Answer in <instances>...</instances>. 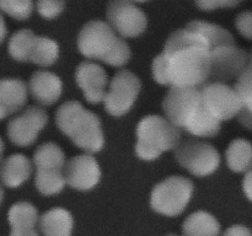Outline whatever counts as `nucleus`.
I'll use <instances>...</instances> for the list:
<instances>
[{
  "instance_id": "nucleus-1",
  "label": "nucleus",
  "mask_w": 252,
  "mask_h": 236,
  "mask_svg": "<svg viewBox=\"0 0 252 236\" xmlns=\"http://www.w3.org/2000/svg\"><path fill=\"white\" fill-rule=\"evenodd\" d=\"M211 48L192 26L177 30L153 61V75L160 85L201 88L209 83Z\"/></svg>"
},
{
  "instance_id": "nucleus-2",
  "label": "nucleus",
  "mask_w": 252,
  "mask_h": 236,
  "mask_svg": "<svg viewBox=\"0 0 252 236\" xmlns=\"http://www.w3.org/2000/svg\"><path fill=\"white\" fill-rule=\"evenodd\" d=\"M56 123L76 147L88 154H95L103 148L105 137L100 118L78 101L63 103L56 112Z\"/></svg>"
},
{
  "instance_id": "nucleus-3",
  "label": "nucleus",
  "mask_w": 252,
  "mask_h": 236,
  "mask_svg": "<svg viewBox=\"0 0 252 236\" xmlns=\"http://www.w3.org/2000/svg\"><path fill=\"white\" fill-rule=\"evenodd\" d=\"M78 48L86 58L98 59L111 66H123L130 59L127 42L118 37L107 22L101 20H93L81 29Z\"/></svg>"
},
{
  "instance_id": "nucleus-4",
  "label": "nucleus",
  "mask_w": 252,
  "mask_h": 236,
  "mask_svg": "<svg viewBox=\"0 0 252 236\" xmlns=\"http://www.w3.org/2000/svg\"><path fill=\"white\" fill-rule=\"evenodd\" d=\"M135 152L145 161L155 160L165 151L176 149L181 143V130L161 116L150 115L137 127Z\"/></svg>"
},
{
  "instance_id": "nucleus-5",
  "label": "nucleus",
  "mask_w": 252,
  "mask_h": 236,
  "mask_svg": "<svg viewBox=\"0 0 252 236\" xmlns=\"http://www.w3.org/2000/svg\"><path fill=\"white\" fill-rule=\"evenodd\" d=\"M193 188L192 181L186 177H167L153 189L150 197L152 208L162 215H180L191 201Z\"/></svg>"
},
{
  "instance_id": "nucleus-6",
  "label": "nucleus",
  "mask_w": 252,
  "mask_h": 236,
  "mask_svg": "<svg viewBox=\"0 0 252 236\" xmlns=\"http://www.w3.org/2000/svg\"><path fill=\"white\" fill-rule=\"evenodd\" d=\"M202 107L201 88L172 86L162 101V110L166 119L179 129H186Z\"/></svg>"
},
{
  "instance_id": "nucleus-7",
  "label": "nucleus",
  "mask_w": 252,
  "mask_h": 236,
  "mask_svg": "<svg viewBox=\"0 0 252 236\" xmlns=\"http://www.w3.org/2000/svg\"><path fill=\"white\" fill-rule=\"evenodd\" d=\"M175 159L197 177L212 175L220 165V155L213 145L199 140H186L175 149Z\"/></svg>"
},
{
  "instance_id": "nucleus-8",
  "label": "nucleus",
  "mask_w": 252,
  "mask_h": 236,
  "mask_svg": "<svg viewBox=\"0 0 252 236\" xmlns=\"http://www.w3.org/2000/svg\"><path fill=\"white\" fill-rule=\"evenodd\" d=\"M140 88L142 84L135 74L129 70H120L112 78L103 97L106 111L115 117L126 115L134 105Z\"/></svg>"
},
{
  "instance_id": "nucleus-9",
  "label": "nucleus",
  "mask_w": 252,
  "mask_h": 236,
  "mask_svg": "<svg viewBox=\"0 0 252 236\" xmlns=\"http://www.w3.org/2000/svg\"><path fill=\"white\" fill-rule=\"evenodd\" d=\"M248 63L249 53L236 44L213 49L211 52L209 83L226 84L238 79L246 69Z\"/></svg>"
},
{
  "instance_id": "nucleus-10",
  "label": "nucleus",
  "mask_w": 252,
  "mask_h": 236,
  "mask_svg": "<svg viewBox=\"0 0 252 236\" xmlns=\"http://www.w3.org/2000/svg\"><path fill=\"white\" fill-rule=\"evenodd\" d=\"M202 102L219 122L236 117L243 108L235 88L228 84L208 83L201 88Z\"/></svg>"
},
{
  "instance_id": "nucleus-11",
  "label": "nucleus",
  "mask_w": 252,
  "mask_h": 236,
  "mask_svg": "<svg viewBox=\"0 0 252 236\" xmlns=\"http://www.w3.org/2000/svg\"><path fill=\"white\" fill-rule=\"evenodd\" d=\"M107 24L122 37H137L147 29V15L130 1H111L107 6Z\"/></svg>"
},
{
  "instance_id": "nucleus-12",
  "label": "nucleus",
  "mask_w": 252,
  "mask_h": 236,
  "mask_svg": "<svg viewBox=\"0 0 252 236\" xmlns=\"http://www.w3.org/2000/svg\"><path fill=\"white\" fill-rule=\"evenodd\" d=\"M48 122L43 108L30 106L21 115L12 118L7 124L9 139L19 147H29L36 142L39 132Z\"/></svg>"
},
{
  "instance_id": "nucleus-13",
  "label": "nucleus",
  "mask_w": 252,
  "mask_h": 236,
  "mask_svg": "<svg viewBox=\"0 0 252 236\" xmlns=\"http://www.w3.org/2000/svg\"><path fill=\"white\" fill-rule=\"evenodd\" d=\"M65 183L79 191H88L98 183L101 170L90 154L76 155L65 162L63 170Z\"/></svg>"
},
{
  "instance_id": "nucleus-14",
  "label": "nucleus",
  "mask_w": 252,
  "mask_h": 236,
  "mask_svg": "<svg viewBox=\"0 0 252 236\" xmlns=\"http://www.w3.org/2000/svg\"><path fill=\"white\" fill-rule=\"evenodd\" d=\"M75 80L88 102L98 103L103 101L107 86V73L102 66L93 61H83L76 68Z\"/></svg>"
},
{
  "instance_id": "nucleus-15",
  "label": "nucleus",
  "mask_w": 252,
  "mask_h": 236,
  "mask_svg": "<svg viewBox=\"0 0 252 236\" xmlns=\"http://www.w3.org/2000/svg\"><path fill=\"white\" fill-rule=\"evenodd\" d=\"M29 88L34 100L43 106H51L59 100L63 84L58 75L49 71L39 70L32 74Z\"/></svg>"
},
{
  "instance_id": "nucleus-16",
  "label": "nucleus",
  "mask_w": 252,
  "mask_h": 236,
  "mask_svg": "<svg viewBox=\"0 0 252 236\" xmlns=\"http://www.w3.org/2000/svg\"><path fill=\"white\" fill-rule=\"evenodd\" d=\"M32 164L24 154H14L4 160L0 166V179L10 188H16L30 178Z\"/></svg>"
},
{
  "instance_id": "nucleus-17",
  "label": "nucleus",
  "mask_w": 252,
  "mask_h": 236,
  "mask_svg": "<svg viewBox=\"0 0 252 236\" xmlns=\"http://www.w3.org/2000/svg\"><path fill=\"white\" fill-rule=\"evenodd\" d=\"M38 223L43 236H71L74 220L65 209H51L39 218Z\"/></svg>"
},
{
  "instance_id": "nucleus-18",
  "label": "nucleus",
  "mask_w": 252,
  "mask_h": 236,
  "mask_svg": "<svg viewBox=\"0 0 252 236\" xmlns=\"http://www.w3.org/2000/svg\"><path fill=\"white\" fill-rule=\"evenodd\" d=\"M27 102V85L20 79L0 80V103L7 115L21 110Z\"/></svg>"
},
{
  "instance_id": "nucleus-19",
  "label": "nucleus",
  "mask_w": 252,
  "mask_h": 236,
  "mask_svg": "<svg viewBox=\"0 0 252 236\" xmlns=\"http://www.w3.org/2000/svg\"><path fill=\"white\" fill-rule=\"evenodd\" d=\"M184 236H219L220 224L216 216L207 211H196L182 225Z\"/></svg>"
},
{
  "instance_id": "nucleus-20",
  "label": "nucleus",
  "mask_w": 252,
  "mask_h": 236,
  "mask_svg": "<svg viewBox=\"0 0 252 236\" xmlns=\"http://www.w3.org/2000/svg\"><path fill=\"white\" fill-rule=\"evenodd\" d=\"M226 164L234 172H246L252 167V144L245 139H235L226 149Z\"/></svg>"
},
{
  "instance_id": "nucleus-21",
  "label": "nucleus",
  "mask_w": 252,
  "mask_h": 236,
  "mask_svg": "<svg viewBox=\"0 0 252 236\" xmlns=\"http://www.w3.org/2000/svg\"><path fill=\"white\" fill-rule=\"evenodd\" d=\"M33 162L37 170L63 171L65 166V155L59 145L54 143H44L39 145L34 151Z\"/></svg>"
},
{
  "instance_id": "nucleus-22",
  "label": "nucleus",
  "mask_w": 252,
  "mask_h": 236,
  "mask_svg": "<svg viewBox=\"0 0 252 236\" xmlns=\"http://www.w3.org/2000/svg\"><path fill=\"white\" fill-rule=\"evenodd\" d=\"M59 57V46L52 38L36 36L32 44L29 60L39 66H49L57 61Z\"/></svg>"
},
{
  "instance_id": "nucleus-23",
  "label": "nucleus",
  "mask_w": 252,
  "mask_h": 236,
  "mask_svg": "<svg viewBox=\"0 0 252 236\" xmlns=\"http://www.w3.org/2000/svg\"><path fill=\"white\" fill-rule=\"evenodd\" d=\"M7 219L11 229H34L39 216L33 204L29 202H19L10 208Z\"/></svg>"
},
{
  "instance_id": "nucleus-24",
  "label": "nucleus",
  "mask_w": 252,
  "mask_h": 236,
  "mask_svg": "<svg viewBox=\"0 0 252 236\" xmlns=\"http://www.w3.org/2000/svg\"><path fill=\"white\" fill-rule=\"evenodd\" d=\"M34 183L37 189L44 196L59 193L65 186L63 171L58 170H37Z\"/></svg>"
},
{
  "instance_id": "nucleus-25",
  "label": "nucleus",
  "mask_w": 252,
  "mask_h": 236,
  "mask_svg": "<svg viewBox=\"0 0 252 236\" xmlns=\"http://www.w3.org/2000/svg\"><path fill=\"white\" fill-rule=\"evenodd\" d=\"M34 33L29 29L15 32L9 41V53L19 61H27L33 44Z\"/></svg>"
},
{
  "instance_id": "nucleus-26",
  "label": "nucleus",
  "mask_w": 252,
  "mask_h": 236,
  "mask_svg": "<svg viewBox=\"0 0 252 236\" xmlns=\"http://www.w3.org/2000/svg\"><path fill=\"white\" fill-rule=\"evenodd\" d=\"M239 98L241 101L244 110L252 113V68L246 66L241 75L236 79V84L234 86Z\"/></svg>"
},
{
  "instance_id": "nucleus-27",
  "label": "nucleus",
  "mask_w": 252,
  "mask_h": 236,
  "mask_svg": "<svg viewBox=\"0 0 252 236\" xmlns=\"http://www.w3.org/2000/svg\"><path fill=\"white\" fill-rule=\"evenodd\" d=\"M0 10L9 16L22 21V20H26L31 16L32 10H33V2L5 0V1H0Z\"/></svg>"
},
{
  "instance_id": "nucleus-28",
  "label": "nucleus",
  "mask_w": 252,
  "mask_h": 236,
  "mask_svg": "<svg viewBox=\"0 0 252 236\" xmlns=\"http://www.w3.org/2000/svg\"><path fill=\"white\" fill-rule=\"evenodd\" d=\"M37 10L41 14V16H43L44 19H53V17L58 16L62 11L64 10L65 6V2L64 1H43L37 2Z\"/></svg>"
},
{
  "instance_id": "nucleus-29",
  "label": "nucleus",
  "mask_w": 252,
  "mask_h": 236,
  "mask_svg": "<svg viewBox=\"0 0 252 236\" xmlns=\"http://www.w3.org/2000/svg\"><path fill=\"white\" fill-rule=\"evenodd\" d=\"M235 26L241 36L252 41V10L240 12L236 16Z\"/></svg>"
},
{
  "instance_id": "nucleus-30",
  "label": "nucleus",
  "mask_w": 252,
  "mask_h": 236,
  "mask_svg": "<svg viewBox=\"0 0 252 236\" xmlns=\"http://www.w3.org/2000/svg\"><path fill=\"white\" fill-rule=\"evenodd\" d=\"M196 5L201 7L202 10L211 11V10H216L218 7L238 6V5H240V1H197Z\"/></svg>"
},
{
  "instance_id": "nucleus-31",
  "label": "nucleus",
  "mask_w": 252,
  "mask_h": 236,
  "mask_svg": "<svg viewBox=\"0 0 252 236\" xmlns=\"http://www.w3.org/2000/svg\"><path fill=\"white\" fill-rule=\"evenodd\" d=\"M223 236H252V231L248 226L233 225L226 229Z\"/></svg>"
},
{
  "instance_id": "nucleus-32",
  "label": "nucleus",
  "mask_w": 252,
  "mask_h": 236,
  "mask_svg": "<svg viewBox=\"0 0 252 236\" xmlns=\"http://www.w3.org/2000/svg\"><path fill=\"white\" fill-rule=\"evenodd\" d=\"M239 119V122L246 128V129L252 130V113L249 112V111L241 108V111L239 112V115L236 116Z\"/></svg>"
},
{
  "instance_id": "nucleus-33",
  "label": "nucleus",
  "mask_w": 252,
  "mask_h": 236,
  "mask_svg": "<svg viewBox=\"0 0 252 236\" xmlns=\"http://www.w3.org/2000/svg\"><path fill=\"white\" fill-rule=\"evenodd\" d=\"M243 188L246 197L252 202V167L249 171H246L245 177L243 181Z\"/></svg>"
},
{
  "instance_id": "nucleus-34",
  "label": "nucleus",
  "mask_w": 252,
  "mask_h": 236,
  "mask_svg": "<svg viewBox=\"0 0 252 236\" xmlns=\"http://www.w3.org/2000/svg\"><path fill=\"white\" fill-rule=\"evenodd\" d=\"M10 236H39L38 231L34 229H11Z\"/></svg>"
},
{
  "instance_id": "nucleus-35",
  "label": "nucleus",
  "mask_w": 252,
  "mask_h": 236,
  "mask_svg": "<svg viewBox=\"0 0 252 236\" xmlns=\"http://www.w3.org/2000/svg\"><path fill=\"white\" fill-rule=\"evenodd\" d=\"M6 25H5V20L2 17V15L0 14V43L2 42V39L6 36Z\"/></svg>"
},
{
  "instance_id": "nucleus-36",
  "label": "nucleus",
  "mask_w": 252,
  "mask_h": 236,
  "mask_svg": "<svg viewBox=\"0 0 252 236\" xmlns=\"http://www.w3.org/2000/svg\"><path fill=\"white\" fill-rule=\"evenodd\" d=\"M7 116V112L6 111H5V108L2 107V105L1 103H0V120L2 119V118H5Z\"/></svg>"
},
{
  "instance_id": "nucleus-37",
  "label": "nucleus",
  "mask_w": 252,
  "mask_h": 236,
  "mask_svg": "<svg viewBox=\"0 0 252 236\" xmlns=\"http://www.w3.org/2000/svg\"><path fill=\"white\" fill-rule=\"evenodd\" d=\"M2 152H4V142H2V139L0 138V165H1L2 161Z\"/></svg>"
},
{
  "instance_id": "nucleus-38",
  "label": "nucleus",
  "mask_w": 252,
  "mask_h": 236,
  "mask_svg": "<svg viewBox=\"0 0 252 236\" xmlns=\"http://www.w3.org/2000/svg\"><path fill=\"white\" fill-rule=\"evenodd\" d=\"M2 198H4V189H2V187L0 186V204H1Z\"/></svg>"
},
{
  "instance_id": "nucleus-39",
  "label": "nucleus",
  "mask_w": 252,
  "mask_h": 236,
  "mask_svg": "<svg viewBox=\"0 0 252 236\" xmlns=\"http://www.w3.org/2000/svg\"><path fill=\"white\" fill-rule=\"evenodd\" d=\"M248 66H251L252 68V51L249 53V63H248Z\"/></svg>"
},
{
  "instance_id": "nucleus-40",
  "label": "nucleus",
  "mask_w": 252,
  "mask_h": 236,
  "mask_svg": "<svg viewBox=\"0 0 252 236\" xmlns=\"http://www.w3.org/2000/svg\"><path fill=\"white\" fill-rule=\"evenodd\" d=\"M167 236H177V235H167Z\"/></svg>"
}]
</instances>
